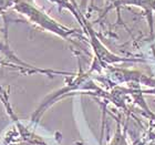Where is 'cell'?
Listing matches in <instances>:
<instances>
[{"label":"cell","instance_id":"1","mask_svg":"<svg viewBox=\"0 0 155 145\" xmlns=\"http://www.w3.org/2000/svg\"><path fill=\"white\" fill-rule=\"evenodd\" d=\"M12 8L17 12L26 17L30 22L35 23L42 29L54 33L65 40H68L69 37L72 35H75L78 31V30L70 29V28L62 26L61 23L52 19L48 13H45L43 10H41L35 5L33 0H16Z\"/></svg>","mask_w":155,"mask_h":145},{"label":"cell","instance_id":"2","mask_svg":"<svg viewBox=\"0 0 155 145\" xmlns=\"http://www.w3.org/2000/svg\"><path fill=\"white\" fill-rule=\"evenodd\" d=\"M114 6L116 8H120L122 6H134L144 10L150 25V32L151 35H153L154 32L153 13L155 12V0H115Z\"/></svg>","mask_w":155,"mask_h":145},{"label":"cell","instance_id":"3","mask_svg":"<svg viewBox=\"0 0 155 145\" xmlns=\"http://www.w3.org/2000/svg\"><path fill=\"white\" fill-rule=\"evenodd\" d=\"M16 0H0V13L13 7Z\"/></svg>","mask_w":155,"mask_h":145}]
</instances>
